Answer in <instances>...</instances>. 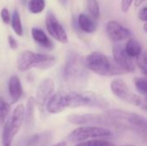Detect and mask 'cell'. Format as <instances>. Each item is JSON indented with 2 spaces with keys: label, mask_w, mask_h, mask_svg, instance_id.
<instances>
[{
  "label": "cell",
  "mask_w": 147,
  "mask_h": 146,
  "mask_svg": "<svg viewBox=\"0 0 147 146\" xmlns=\"http://www.w3.org/2000/svg\"><path fill=\"white\" fill-rule=\"evenodd\" d=\"M64 91L66 108L87 107L99 109H106L109 106V102L105 98L94 92H77L69 89H64Z\"/></svg>",
  "instance_id": "1"
},
{
  "label": "cell",
  "mask_w": 147,
  "mask_h": 146,
  "mask_svg": "<svg viewBox=\"0 0 147 146\" xmlns=\"http://www.w3.org/2000/svg\"><path fill=\"white\" fill-rule=\"evenodd\" d=\"M84 65L87 70L104 77H111L126 73L117 64L112 62L105 54L100 52H94L84 59Z\"/></svg>",
  "instance_id": "2"
},
{
  "label": "cell",
  "mask_w": 147,
  "mask_h": 146,
  "mask_svg": "<svg viewBox=\"0 0 147 146\" xmlns=\"http://www.w3.org/2000/svg\"><path fill=\"white\" fill-rule=\"evenodd\" d=\"M56 63V58L53 55L34 52L31 51L22 52L17 58V69L22 71H27L32 68L39 70H48Z\"/></svg>",
  "instance_id": "3"
},
{
  "label": "cell",
  "mask_w": 147,
  "mask_h": 146,
  "mask_svg": "<svg viewBox=\"0 0 147 146\" xmlns=\"http://www.w3.org/2000/svg\"><path fill=\"white\" fill-rule=\"evenodd\" d=\"M87 69L84 65V59L74 51L67 53L63 69V77L65 82L70 84H78L85 80Z\"/></svg>",
  "instance_id": "4"
},
{
  "label": "cell",
  "mask_w": 147,
  "mask_h": 146,
  "mask_svg": "<svg viewBox=\"0 0 147 146\" xmlns=\"http://www.w3.org/2000/svg\"><path fill=\"white\" fill-rule=\"evenodd\" d=\"M25 117V108L22 104L17 105L12 115L3 125V131L2 134L3 146H11L12 141L16 134L19 133Z\"/></svg>",
  "instance_id": "5"
},
{
  "label": "cell",
  "mask_w": 147,
  "mask_h": 146,
  "mask_svg": "<svg viewBox=\"0 0 147 146\" xmlns=\"http://www.w3.org/2000/svg\"><path fill=\"white\" fill-rule=\"evenodd\" d=\"M104 114L121 125L127 123L134 129L147 134V119L138 114L121 109H109Z\"/></svg>",
  "instance_id": "6"
},
{
  "label": "cell",
  "mask_w": 147,
  "mask_h": 146,
  "mask_svg": "<svg viewBox=\"0 0 147 146\" xmlns=\"http://www.w3.org/2000/svg\"><path fill=\"white\" fill-rule=\"evenodd\" d=\"M67 120L73 125L95 126H121L117 121L110 119L105 114H70Z\"/></svg>",
  "instance_id": "7"
},
{
  "label": "cell",
  "mask_w": 147,
  "mask_h": 146,
  "mask_svg": "<svg viewBox=\"0 0 147 146\" xmlns=\"http://www.w3.org/2000/svg\"><path fill=\"white\" fill-rule=\"evenodd\" d=\"M111 135L112 132L106 127L95 126H83L73 130L67 136V140L71 143H80L86 141L89 139L106 138Z\"/></svg>",
  "instance_id": "8"
},
{
  "label": "cell",
  "mask_w": 147,
  "mask_h": 146,
  "mask_svg": "<svg viewBox=\"0 0 147 146\" xmlns=\"http://www.w3.org/2000/svg\"><path fill=\"white\" fill-rule=\"evenodd\" d=\"M110 88H111L112 93L115 96H116L118 98L127 102H129L133 105L140 107L143 100L139 96L132 92L131 89L128 88V86L126 84V83L121 78L114 79L111 82Z\"/></svg>",
  "instance_id": "9"
},
{
  "label": "cell",
  "mask_w": 147,
  "mask_h": 146,
  "mask_svg": "<svg viewBox=\"0 0 147 146\" xmlns=\"http://www.w3.org/2000/svg\"><path fill=\"white\" fill-rule=\"evenodd\" d=\"M46 28L48 34L59 42L63 44L68 42V35L65 28L51 11H48L46 15Z\"/></svg>",
  "instance_id": "10"
},
{
  "label": "cell",
  "mask_w": 147,
  "mask_h": 146,
  "mask_svg": "<svg viewBox=\"0 0 147 146\" xmlns=\"http://www.w3.org/2000/svg\"><path fill=\"white\" fill-rule=\"evenodd\" d=\"M54 89H55V84L53 80L51 78L44 79L38 86L36 96H35V101H36V105L41 110L44 108V107H46L47 102L54 94Z\"/></svg>",
  "instance_id": "11"
},
{
  "label": "cell",
  "mask_w": 147,
  "mask_h": 146,
  "mask_svg": "<svg viewBox=\"0 0 147 146\" xmlns=\"http://www.w3.org/2000/svg\"><path fill=\"white\" fill-rule=\"evenodd\" d=\"M114 61L120 66L126 73L134 71L135 66L132 58L127 53L125 46L122 44H115L113 46Z\"/></svg>",
  "instance_id": "12"
},
{
  "label": "cell",
  "mask_w": 147,
  "mask_h": 146,
  "mask_svg": "<svg viewBox=\"0 0 147 146\" xmlns=\"http://www.w3.org/2000/svg\"><path fill=\"white\" fill-rule=\"evenodd\" d=\"M106 29L109 39L114 42H119L131 36V31L116 21H109Z\"/></svg>",
  "instance_id": "13"
},
{
  "label": "cell",
  "mask_w": 147,
  "mask_h": 146,
  "mask_svg": "<svg viewBox=\"0 0 147 146\" xmlns=\"http://www.w3.org/2000/svg\"><path fill=\"white\" fill-rule=\"evenodd\" d=\"M66 108L64 89L53 95L46 105V109L49 114H59Z\"/></svg>",
  "instance_id": "14"
},
{
  "label": "cell",
  "mask_w": 147,
  "mask_h": 146,
  "mask_svg": "<svg viewBox=\"0 0 147 146\" xmlns=\"http://www.w3.org/2000/svg\"><path fill=\"white\" fill-rule=\"evenodd\" d=\"M8 90L11 98V104L16 103L23 95V89L20 78L16 75L10 77L8 83Z\"/></svg>",
  "instance_id": "15"
},
{
  "label": "cell",
  "mask_w": 147,
  "mask_h": 146,
  "mask_svg": "<svg viewBox=\"0 0 147 146\" xmlns=\"http://www.w3.org/2000/svg\"><path fill=\"white\" fill-rule=\"evenodd\" d=\"M31 35L33 40L40 45L41 47L46 48L47 50H52L53 47V44L51 41V40L47 37L46 33L38 28H33L31 29Z\"/></svg>",
  "instance_id": "16"
},
{
  "label": "cell",
  "mask_w": 147,
  "mask_h": 146,
  "mask_svg": "<svg viewBox=\"0 0 147 146\" xmlns=\"http://www.w3.org/2000/svg\"><path fill=\"white\" fill-rule=\"evenodd\" d=\"M78 23L80 29L87 34L94 33L97 28V24L94 19L85 14H80L78 15Z\"/></svg>",
  "instance_id": "17"
},
{
  "label": "cell",
  "mask_w": 147,
  "mask_h": 146,
  "mask_svg": "<svg viewBox=\"0 0 147 146\" xmlns=\"http://www.w3.org/2000/svg\"><path fill=\"white\" fill-rule=\"evenodd\" d=\"M35 106H36L35 98H34L33 96H29L27 101V106L25 108V117H24V122L26 124V126L28 127H31L34 124Z\"/></svg>",
  "instance_id": "18"
},
{
  "label": "cell",
  "mask_w": 147,
  "mask_h": 146,
  "mask_svg": "<svg viewBox=\"0 0 147 146\" xmlns=\"http://www.w3.org/2000/svg\"><path fill=\"white\" fill-rule=\"evenodd\" d=\"M51 139V134L48 132L37 133L33 135L27 141L25 146H46Z\"/></svg>",
  "instance_id": "19"
},
{
  "label": "cell",
  "mask_w": 147,
  "mask_h": 146,
  "mask_svg": "<svg viewBox=\"0 0 147 146\" xmlns=\"http://www.w3.org/2000/svg\"><path fill=\"white\" fill-rule=\"evenodd\" d=\"M125 49L127 53L133 59V58H138L141 53H142V47L140 46V44L139 43V41H137L136 40L131 38L127 40L126 46H125Z\"/></svg>",
  "instance_id": "20"
},
{
  "label": "cell",
  "mask_w": 147,
  "mask_h": 146,
  "mask_svg": "<svg viewBox=\"0 0 147 146\" xmlns=\"http://www.w3.org/2000/svg\"><path fill=\"white\" fill-rule=\"evenodd\" d=\"M10 23H11V28L14 30V32L16 33V34L18 36H22L23 34V28H22L21 17H20V15L17 10H14L12 16H11Z\"/></svg>",
  "instance_id": "21"
},
{
  "label": "cell",
  "mask_w": 147,
  "mask_h": 146,
  "mask_svg": "<svg viewBox=\"0 0 147 146\" xmlns=\"http://www.w3.org/2000/svg\"><path fill=\"white\" fill-rule=\"evenodd\" d=\"M11 106L7 103L3 97H0V124L4 125L8 120V116L10 112Z\"/></svg>",
  "instance_id": "22"
},
{
  "label": "cell",
  "mask_w": 147,
  "mask_h": 146,
  "mask_svg": "<svg viewBox=\"0 0 147 146\" xmlns=\"http://www.w3.org/2000/svg\"><path fill=\"white\" fill-rule=\"evenodd\" d=\"M46 6L45 0H29L28 8L30 13L32 14H39L41 13Z\"/></svg>",
  "instance_id": "23"
},
{
  "label": "cell",
  "mask_w": 147,
  "mask_h": 146,
  "mask_svg": "<svg viewBox=\"0 0 147 146\" xmlns=\"http://www.w3.org/2000/svg\"><path fill=\"white\" fill-rule=\"evenodd\" d=\"M87 9L94 20H97L100 17V6L97 0H87Z\"/></svg>",
  "instance_id": "24"
},
{
  "label": "cell",
  "mask_w": 147,
  "mask_h": 146,
  "mask_svg": "<svg viewBox=\"0 0 147 146\" xmlns=\"http://www.w3.org/2000/svg\"><path fill=\"white\" fill-rule=\"evenodd\" d=\"M134 84L137 90L147 100V74L146 77H136L134 79Z\"/></svg>",
  "instance_id": "25"
},
{
  "label": "cell",
  "mask_w": 147,
  "mask_h": 146,
  "mask_svg": "<svg viewBox=\"0 0 147 146\" xmlns=\"http://www.w3.org/2000/svg\"><path fill=\"white\" fill-rule=\"evenodd\" d=\"M75 146H115V145L104 139H91L80 142Z\"/></svg>",
  "instance_id": "26"
},
{
  "label": "cell",
  "mask_w": 147,
  "mask_h": 146,
  "mask_svg": "<svg viewBox=\"0 0 147 146\" xmlns=\"http://www.w3.org/2000/svg\"><path fill=\"white\" fill-rule=\"evenodd\" d=\"M137 64L139 67L142 70V71L146 75L147 74V52L141 53L137 58Z\"/></svg>",
  "instance_id": "27"
},
{
  "label": "cell",
  "mask_w": 147,
  "mask_h": 146,
  "mask_svg": "<svg viewBox=\"0 0 147 146\" xmlns=\"http://www.w3.org/2000/svg\"><path fill=\"white\" fill-rule=\"evenodd\" d=\"M0 15H1V18H2L3 22L5 24L10 23V22H11V16H10V14H9L8 9L3 8L2 10H1V12H0Z\"/></svg>",
  "instance_id": "28"
},
{
  "label": "cell",
  "mask_w": 147,
  "mask_h": 146,
  "mask_svg": "<svg viewBox=\"0 0 147 146\" xmlns=\"http://www.w3.org/2000/svg\"><path fill=\"white\" fill-rule=\"evenodd\" d=\"M8 43H9V47L12 50H16L18 48V43H17L16 40L12 35H9L8 36Z\"/></svg>",
  "instance_id": "29"
},
{
  "label": "cell",
  "mask_w": 147,
  "mask_h": 146,
  "mask_svg": "<svg viewBox=\"0 0 147 146\" xmlns=\"http://www.w3.org/2000/svg\"><path fill=\"white\" fill-rule=\"evenodd\" d=\"M134 0H122L121 1V9L123 12H127L130 9Z\"/></svg>",
  "instance_id": "30"
},
{
  "label": "cell",
  "mask_w": 147,
  "mask_h": 146,
  "mask_svg": "<svg viewBox=\"0 0 147 146\" xmlns=\"http://www.w3.org/2000/svg\"><path fill=\"white\" fill-rule=\"evenodd\" d=\"M139 17L141 21L147 22V6L142 8L140 9V14H139Z\"/></svg>",
  "instance_id": "31"
},
{
  "label": "cell",
  "mask_w": 147,
  "mask_h": 146,
  "mask_svg": "<svg viewBox=\"0 0 147 146\" xmlns=\"http://www.w3.org/2000/svg\"><path fill=\"white\" fill-rule=\"evenodd\" d=\"M140 107H141L144 110L147 111V100H144V101H142V103H141Z\"/></svg>",
  "instance_id": "32"
},
{
  "label": "cell",
  "mask_w": 147,
  "mask_h": 146,
  "mask_svg": "<svg viewBox=\"0 0 147 146\" xmlns=\"http://www.w3.org/2000/svg\"><path fill=\"white\" fill-rule=\"evenodd\" d=\"M146 0H135V2H134V4H135V6L136 7H139V6H140L144 2H146Z\"/></svg>",
  "instance_id": "33"
},
{
  "label": "cell",
  "mask_w": 147,
  "mask_h": 146,
  "mask_svg": "<svg viewBox=\"0 0 147 146\" xmlns=\"http://www.w3.org/2000/svg\"><path fill=\"white\" fill-rule=\"evenodd\" d=\"M52 146H66V142L61 141V142H59V143H57V144H55V145Z\"/></svg>",
  "instance_id": "34"
},
{
  "label": "cell",
  "mask_w": 147,
  "mask_h": 146,
  "mask_svg": "<svg viewBox=\"0 0 147 146\" xmlns=\"http://www.w3.org/2000/svg\"><path fill=\"white\" fill-rule=\"evenodd\" d=\"M59 2L62 4V5H66L68 3V0H59Z\"/></svg>",
  "instance_id": "35"
},
{
  "label": "cell",
  "mask_w": 147,
  "mask_h": 146,
  "mask_svg": "<svg viewBox=\"0 0 147 146\" xmlns=\"http://www.w3.org/2000/svg\"><path fill=\"white\" fill-rule=\"evenodd\" d=\"M143 28H144L145 32H146V33H147V22H146V23H145V25H144Z\"/></svg>",
  "instance_id": "36"
},
{
  "label": "cell",
  "mask_w": 147,
  "mask_h": 146,
  "mask_svg": "<svg viewBox=\"0 0 147 146\" xmlns=\"http://www.w3.org/2000/svg\"><path fill=\"white\" fill-rule=\"evenodd\" d=\"M125 146H134V145H125Z\"/></svg>",
  "instance_id": "37"
},
{
  "label": "cell",
  "mask_w": 147,
  "mask_h": 146,
  "mask_svg": "<svg viewBox=\"0 0 147 146\" xmlns=\"http://www.w3.org/2000/svg\"><path fill=\"white\" fill-rule=\"evenodd\" d=\"M0 125H1V124H0Z\"/></svg>",
  "instance_id": "38"
}]
</instances>
